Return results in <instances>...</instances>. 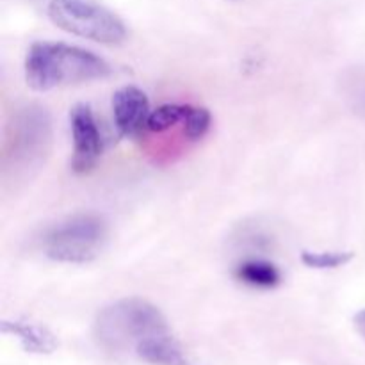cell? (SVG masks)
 Segmentation results:
<instances>
[{
    "label": "cell",
    "mask_w": 365,
    "mask_h": 365,
    "mask_svg": "<svg viewBox=\"0 0 365 365\" xmlns=\"http://www.w3.org/2000/svg\"><path fill=\"white\" fill-rule=\"evenodd\" d=\"M150 113L148 96L138 86H123L113 95L114 127L121 138H135L146 130Z\"/></svg>",
    "instance_id": "obj_7"
},
{
    "label": "cell",
    "mask_w": 365,
    "mask_h": 365,
    "mask_svg": "<svg viewBox=\"0 0 365 365\" xmlns=\"http://www.w3.org/2000/svg\"><path fill=\"white\" fill-rule=\"evenodd\" d=\"M2 334L11 335L20 342L21 348L34 355H50L59 348V341L46 327L25 319L2 321Z\"/></svg>",
    "instance_id": "obj_8"
},
{
    "label": "cell",
    "mask_w": 365,
    "mask_h": 365,
    "mask_svg": "<svg viewBox=\"0 0 365 365\" xmlns=\"http://www.w3.org/2000/svg\"><path fill=\"white\" fill-rule=\"evenodd\" d=\"M235 278L255 289H273L282 282V273L273 262L264 259H246L235 267Z\"/></svg>",
    "instance_id": "obj_10"
},
{
    "label": "cell",
    "mask_w": 365,
    "mask_h": 365,
    "mask_svg": "<svg viewBox=\"0 0 365 365\" xmlns=\"http://www.w3.org/2000/svg\"><path fill=\"white\" fill-rule=\"evenodd\" d=\"M113 73L103 57L61 41H36L25 57V81L34 91L102 81Z\"/></svg>",
    "instance_id": "obj_2"
},
{
    "label": "cell",
    "mask_w": 365,
    "mask_h": 365,
    "mask_svg": "<svg viewBox=\"0 0 365 365\" xmlns=\"http://www.w3.org/2000/svg\"><path fill=\"white\" fill-rule=\"evenodd\" d=\"M355 327L356 330H359V334L365 339V309L360 310V312L355 316Z\"/></svg>",
    "instance_id": "obj_14"
},
{
    "label": "cell",
    "mask_w": 365,
    "mask_h": 365,
    "mask_svg": "<svg viewBox=\"0 0 365 365\" xmlns=\"http://www.w3.org/2000/svg\"><path fill=\"white\" fill-rule=\"evenodd\" d=\"M185 110H187V106H182V103H164V106H159L150 113L148 121H146V132L163 134V132L170 130V128L177 127V125H182Z\"/></svg>",
    "instance_id": "obj_11"
},
{
    "label": "cell",
    "mask_w": 365,
    "mask_h": 365,
    "mask_svg": "<svg viewBox=\"0 0 365 365\" xmlns=\"http://www.w3.org/2000/svg\"><path fill=\"white\" fill-rule=\"evenodd\" d=\"M109 227L98 214H75L43 235V253L63 264H88L106 248Z\"/></svg>",
    "instance_id": "obj_4"
},
{
    "label": "cell",
    "mask_w": 365,
    "mask_h": 365,
    "mask_svg": "<svg viewBox=\"0 0 365 365\" xmlns=\"http://www.w3.org/2000/svg\"><path fill=\"white\" fill-rule=\"evenodd\" d=\"M353 252H303L302 262L310 269H339L353 260Z\"/></svg>",
    "instance_id": "obj_13"
},
{
    "label": "cell",
    "mask_w": 365,
    "mask_h": 365,
    "mask_svg": "<svg viewBox=\"0 0 365 365\" xmlns=\"http://www.w3.org/2000/svg\"><path fill=\"white\" fill-rule=\"evenodd\" d=\"M50 20L61 31L102 45H118L127 38V25L98 0H50Z\"/></svg>",
    "instance_id": "obj_5"
},
{
    "label": "cell",
    "mask_w": 365,
    "mask_h": 365,
    "mask_svg": "<svg viewBox=\"0 0 365 365\" xmlns=\"http://www.w3.org/2000/svg\"><path fill=\"white\" fill-rule=\"evenodd\" d=\"M134 353L152 365H196L171 331L146 339L135 348Z\"/></svg>",
    "instance_id": "obj_9"
},
{
    "label": "cell",
    "mask_w": 365,
    "mask_h": 365,
    "mask_svg": "<svg viewBox=\"0 0 365 365\" xmlns=\"http://www.w3.org/2000/svg\"><path fill=\"white\" fill-rule=\"evenodd\" d=\"M53 143V125L48 109L29 103L11 114L4 132L2 182L18 185L31 180L45 166Z\"/></svg>",
    "instance_id": "obj_1"
},
{
    "label": "cell",
    "mask_w": 365,
    "mask_h": 365,
    "mask_svg": "<svg viewBox=\"0 0 365 365\" xmlns=\"http://www.w3.org/2000/svg\"><path fill=\"white\" fill-rule=\"evenodd\" d=\"M70 128L73 139L71 170L78 175L95 170L103 153V138L95 113L88 103H77L70 110Z\"/></svg>",
    "instance_id": "obj_6"
},
{
    "label": "cell",
    "mask_w": 365,
    "mask_h": 365,
    "mask_svg": "<svg viewBox=\"0 0 365 365\" xmlns=\"http://www.w3.org/2000/svg\"><path fill=\"white\" fill-rule=\"evenodd\" d=\"M210 125H212V116H210L209 109L187 106L182 127H184V134L189 141H200L205 138L207 132L210 130Z\"/></svg>",
    "instance_id": "obj_12"
},
{
    "label": "cell",
    "mask_w": 365,
    "mask_h": 365,
    "mask_svg": "<svg viewBox=\"0 0 365 365\" xmlns=\"http://www.w3.org/2000/svg\"><path fill=\"white\" fill-rule=\"evenodd\" d=\"M95 339L110 353L135 351L143 341L170 331L164 314L141 298H123L103 307L95 319Z\"/></svg>",
    "instance_id": "obj_3"
}]
</instances>
